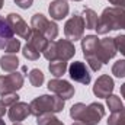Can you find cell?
Returning <instances> with one entry per match:
<instances>
[{"label": "cell", "mask_w": 125, "mask_h": 125, "mask_svg": "<svg viewBox=\"0 0 125 125\" xmlns=\"http://www.w3.org/2000/svg\"><path fill=\"white\" fill-rule=\"evenodd\" d=\"M28 41V44L31 45V47H33L38 52H42L45 48H47V45H48V39L42 35V33H39V32H36V31H33L32 29L31 32V35H29V38L26 39Z\"/></svg>", "instance_id": "obj_16"}, {"label": "cell", "mask_w": 125, "mask_h": 125, "mask_svg": "<svg viewBox=\"0 0 125 125\" xmlns=\"http://www.w3.org/2000/svg\"><path fill=\"white\" fill-rule=\"evenodd\" d=\"M70 116L74 121H80L86 125H97L105 116V108L97 102L90 103L89 106L84 103H76L70 109Z\"/></svg>", "instance_id": "obj_2"}, {"label": "cell", "mask_w": 125, "mask_h": 125, "mask_svg": "<svg viewBox=\"0 0 125 125\" xmlns=\"http://www.w3.org/2000/svg\"><path fill=\"white\" fill-rule=\"evenodd\" d=\"M84 21L82 18V15L79 13H74L64 25V35L68 41L71 42H76V41H80L83 38V33H84Z\"/></svg>", "instance_id": "obj_6"}, {"label": "cell", "mask_w": 125, "mask_h": 125, "mask_svg": "<svg viewBox=\"0 0 125 125\" xmlns=\"http://www.w3.org/2000/svg\"><path fill=\"white\" fill-rule=\"evenodd\" d=\"M82 18H83V21H84L86 29H94V28H96L99 18H97V13L94 12L93 9L86 7V9L83 10V13H82Z\"/></svg>", "instance_id": "obj_19"}, {"label": "cell", "mask_w": 125, "mask_h": 125, "mask_svg": "<svg viewBox=\"0 0 125 125\" xmlns=\"http://www.w3.org/2000/svg\"><path fill=\"white\" fill-rule=\"evenodd\" d=\"M28 79H29V83H31L33 87H39V86H42V83H44V80H45V76H44V73H42L41 70L33 68V70L29 71Z\"/></svg>", "instance_id": "obj_21"}, {"label": "cell", "mask_w": 125, "mask_h": 125, "mask_svg": "<svg viewBox=\"0 0 125 125\" xmlns=\"http://www.w3.org/2000/svg\"><path fill=\"white\" fill-rule=\"evenodd\" d=\"M1 102H3L6 106H12V105H15V103L19 102V94L16 93V92L1 94Z\"/></svg>", "instance_id": "obj_28"}, {"label": "cell", "mask_w": 125, "mask_h": 125, "mask_svg": "<svg viewBox=\"0 0 125 125\" xmlns=\"http://www.w3.org/2000/svg\"><path fill=\"white\" fill-rule=\"evenodd\" d=\"M0 125H6V124H4V121L1 119V116H0Z\"/></svg>", "instance_id": "obj_35"}, {"label": "cell", "mask_w": 125, "mask_h": 125, "mask_svg": "<svg viewBox=\"0 0 125 125\" xmlns=\"http://www.w3.org/2000/svg\"><path fill=\"white\" fill-rule=\"evenodd\" d=\"M31 28L42 33L48 41H54L58 36V26L55 22L47 19L42 13H35L31 19Z\"/></svg>", "instance_id": "obj_5"}, {"label": "cell", "mask_w": 125, "mask_h": 125, "mask_svg": "<svg viewBox=\"0 0 125 125\" xmlns=\"http://www.w3.org/2000/svg\"><path fill=\"white\" fill-rule=\"evenodd\" d=\"M71 125H86V124H83V122H80V121H76L74 124H71Z\"/></svg>", "instance_id": "obj_34"}, {"label": "cell", "mask_w": 125, "mask_h": 125, "mask_svg": "<svg viewBox=\"0 0 125 125\" xmlns=\"http://www.w3.org/2000/svg\"><path fill=\"white\" fill-rule=\"evenodd\" d=\"M12 38H13V31H12V28L9 26L7 21H6L3 16H0V50H4L7 41L12 39Z\"/></svg>", "instance_id": "obj_18"}, {"label": "cell", "mask_w": 125, "mask_h": 125, "mask_svg": "<svg viewBox=\"0 0 125 125\" xmlns=\"http://www.w3.org/2000/svg\"><path fill=\"white\" fill-rule=\"evenodd\" d=\"M114 87H115L114 79H112L109 74H102V76H100V77H97V80L94 82L93 93H94L96 97L106 99L108 96H111V94H112Z\"/></svg>", "instance_id": "obj_12"}, {"label": "cell", "mask_w": 125, "mask_h": 125, "mask_svg": "<svg viewBox=\"0 0 125 125\" xmlns=\"http://www.w3.org/2000/svg\"><path fill=\"white\" fill-rule=\"evenodd\" d=\"M68 74L71 77V80L82 83V84H89L92 82V74L87 70L86 64L82 61H74L70 64L68 67Z\"/></svg>", "instance_id": "obj_11"}, {"label": "cell", "mask_w": 125, "mask_h": 125, "mask_svg": "<svg viewBox=\"0 0 125 125\" xmlns=\"http://www.w3.org/2000/svg\"><path fill=\"white\" fill-rule=\"evenodd\" d=\"M74 1H82V0H74Z\"/></svg>", "instance_id": "obj_38"}, {"label": "cell", "mask_w": 125, "mask_h": 125, "mask_svg": "<svg viewBox=\"0 0 125 125\" xmlns=\"http://www.w3.org/2000/svg\"><path fill=\"white\" fill-rule=\"evenodd\" d=\"M64 103L65 100L57 94H41L29 103L31 115L38 118L44 114H58L64 109Z\"/></svg>", "instance_id": "obj_3"}, {"label": "cell", "mask_w": 125, "mask_h": 125, "mask_svg": "<svg viewBox=\"0 0 125 125\" xmlns=\"http://www.w3.org/2000/svg\"><path fill=\"white\" fill-rule=\"evenodd\" d=\"M48 90L61 97L62 100H68L74 96V86H71L68 82L60 80V79H52L48 82Z\"/></svg>", "instance_id": "obj_9"}, {"label": "cell", "mask_w": 125, "mask_h": 125, "mask_svg": "<svg viewBox=\"0 0 125 125\" xmlns=\"http://www.w3.org/2000/svg\"><path fill=\"white\" fill-rule=\"evenodd\" d=\"M3 7V0H0V9Z\"/></svg>", "instance_id": "obj_36"}, {"label": "cell", "mask_w": 125, "mask_h": 125, "mask_svg": "<svg viewBox=\"0 0 125 125\" xmlns=\"http://www.w3.org/2000/svg\"><path fill=\"white\" fill-rule=\"evenodd\" d=\"M70 12V6L65 0H54L48 6V13L51 19L54 21H62Z\"/></svg>", "instance_id": "obj_15"}, {"label": "cell", "mask_w": 125, "mask_h": 125, "mask_svg": "<svg viewBox=\"0 0 125 125\" xmlns=\"http://www.w3.org/2000/svg\"><path fill=\"white\" fill-rule=\"evenodd\" d=\"M121 94H122V97L125 99V83L121 86Z\"/></svg>", "instance_id": "obj_33"}, {"label": "cell", "mask_w": 125, "mask_h": 125, "mask_svg": "<svg viewBox=\"0 0 125 125\" xmlns=\"http://www.w3.org/2000/svg\"><path fill=\"white\" fill-rule=\"evenodd\" d=\"M48 70H50V73H51L55 79H58V77H61L62 74L67 71V61H62V60L51 61L50 65H48Z\"/></svg>", "instance_id": "obj_20"}, {"label": "cell", "mask_w": 125, "mask_h": 125, "mask_svg": "<svg viewBox=\"0 0 125 125\" xmlns=\"http://www.w3.org/2000/svg\"><path fill=\"white\" fill-rule=\"evenodd\" d=\"M7 115H9V119H10L13 124L21 122V121L26 119V118L31 115L29 105H28V103H25V102H18V103H15V105H12V106H10V109H9Z\"/></svg>", "instance_id": "obj_14"}, {"label": "cell", "mask_w": 125, "mask_h": 125, "mask_svg": "<svg viewBox=\"0 0 125 125\" xmlns=\"http://www.w3.org/2000/svg\"><path fill=\"white\" fill-rule=\"evenodd\" d=\"M106 105H108V108H109L111 112H119V111L124 108L121 97L116 96V94H111V96H108V97H106Z\"/></svg>", "instance_id": "obj_22"}, {"label": "cell", "mask_w": 125, "mask_h": 125, "mask_svg": "<svg viewBox=\"0 0 125 125\" xmlns=\"http://www.w3.org/2000/svg\"><path fill=\"white\" fill-rule=\"evenodd\" d=\"M0 67L6 73H13L19 67V58L15 54H6L0 58Z\"/></svg>", "instance_id": "obj_17"}, {"label": "cell", "mask_w": 125, "mask_h": 125, "mask_svg": "<svg viewBox=\"0 0 125 125\" xmlns=\"http://www.w3.org/2000/svg\"><path fill=\"white\" fill-rule=\"evenodd\" d=\"M97 35H106L111 31L125 29V9L122 7H106L96 25Z\"/></svg>", "instance_id": "obj_1"}, {"label": "cell", "mask_w": 125, "mask_h": 125, "mask_svg": "<svg viewBox=\"0 0 125 125\" xmlns=\"http://www.w3.org/2000/svg\"><path fill=\"white\" fill-rule=\"evenodd\" d=\"M118 50H116V45H115V39L114 38H103L99 41V45H97V51H96V57L97 60L102 62V64H106L109 62V60H112L115 55H116Z\"/></svg>", "instance_id": "obj_8"}, {"label": "cell", "mask_w": 125, "mask_h": 125, "mask_svg": "<svg viewBox=\"0 0 125 125\" xmlns=\"http://www.w3.org/2000/svg\"><path fill=\"white\" fill-rule=\"evenodd\" d=\"M6 21H7L9 26L12 28L13 33L19 35L23 39H28L29 38V35H31V32H32V28L28 26V23L22 19L21 15H18V13H9L6 16Z\"/></svg>", "instance_id": "obj_10"}, {"label": "cell", "mask_w": 125, "mask_h": 125, "mask_svg": "<svg viewBox=\"0 0 125 125\" xmlns=\"http://www.w3.org/2000/svg\"><path fill=\"white\" fill-rule=\"evenodd\" d=\"M36 124L38 125H64L57 116H54V114H44V115L38 116L36 118Z\"/></svg>", "instance_id": "obj_23"}, {"label": "cell", "mask_w": 125, "mask_h": 125, "mask_svg": "<svg viewBox=\"0 0 125 125\" xmlns=\"http://www.w3.org/2000/svg\"><path fill=\"white\" fill-rule=\"evenodd\" d=\"M23 74L19 71H13L6 76H0V94L12 93L23 87Z\"/></svg>", "instance_id": "obj_7"}, {"label": "cell", "mask_w": 125, "mask_h": 125, "mask_svg": "<svg viewBox=\"0 0 125 125\" xmlns=\"http://www.w3.org/2000/svg\"><path fill=\"white\" fill-rule=\"evenodd\" d=\"M115 39V45H116V50L125 57V35H118Z\"/></svg>", "instance_id": "obj_29"}, {"label": "cell", "mask_w": 125, "mask_h": 125, "mask_svg": "<svg viewBox=\"0 0 125 125\" xmlns=\"http://www.w3.org/2000/svg\"><path fill=\"white\" fill-rule=\"evenodd\" d=\"M6 108H7V106H6V105L0 100V116H3V115L6 114Z\"/></svg>", "instance_id": "obj_32"}, {"label": "cell", "mask_w": 125, "mask_h": 125, "mask_svg": "<svg viewBox=\"0 0 125 125\" xmlns=\"http://www.w3.org/2000/svg\"><path fill=\"white\" fill-rule=\"evenodd\" d=\"M55 44V58L57 60H62V61H68L74 57L76 54V48L74 44L68 39H58L54 41Z\"/></svg>", "instance_id": "obj_13"}, {"label": "cell", "mask_w": 125, "mask_h": 125, "mask_svg": "<svg viewBox=\"0 0 125 125\" xmlns=\"http://www.w3.org/2000/svg\"><path fill=\"white\" fill-rule=\"evenodd\" d=\"M13 125H22V124H19V122H16V124H13Z\"/></svg>", "instance_id": "obj_37"}, {"label": "cell", "mask_w": 125, "mask_h": 125, "mask_svg": "<svg viewBox=\"0 0 125 125\" xmlns=\"http://www.w3.org/2000/svg\"><path fill=\"white\" fill-rule=\"evenodd\" d=\"M22 54H23V57H25L26 60H29V61H36V60L39 58V52H38L33 47H31L28 42H26V45L22 48Z\"/></svg>", "instance_id": "obj_25"}, {"label": "cell", "mask_w": 125, "mask_h": 125, "mask_svg": "<svg viewBox=\"0 0 125 125\" xmlns=\"http://www.w3.org/2000/svg\"><path fill=\"white\" fill-rule=\"evenodd\" d=\"M108 125H125V108L119 112H112V115L108 118Z\"/></svg>", "instance_id": "obj_24"}, {"label": "cell", "mask_w": 125, "mask_h": 125, "mask_svg": "<svg viewBox=\"0 0 125 125\" xmlns=\"http://www.w3.org/2000/svg\"><path fill=\"white\" fill-rule=\"evenodd\" d=\"M19 50H21V41L16 39V38L9 39L7 44H6V47H4V52L6 54H16Z\"/></svg>", "instance_id": "obj_27"}, {"label": "cell", "mask_w": 125, "mask_h": 125, "mask_svg": "<svg viewBox=\"0 0 125 125\" xmlns=\"http://www.w3.org/2000/svg\"><path fill=\"white\" fill-rule=\"evenodd\" d=\"M82 41V50H83V55L86 57L87 64L90 65L92 71H99L102 68V62L97 60L96 57V51H97V45H99V38L97 35H86L84 38L80 39Z\"/></svg>", "instance_id": "obj_4"}, {"label": "cell", "mask_w": 125, "mask_h": 125, "mask_svg": "<svg viewBox=\"0 0 125 125\" xmlns=\"http://www.w3.org/2000/svg\"><path fill=\"white\" fill-rule=\"evenodd\" d=\"M21 9H29L32 6V3H33V0H13Z\"/></svg>", "instance_id": "obj_30"}, {"label": "cell", "mask_w": 125, "mask_h": 125, "mask_svg": "<svg viewBox=\"0 0 125 125\" xmlns=\"http://www.w3.org/2000/svg\"><path fill=\"white\" fill-rule=\"evenodd\" d=\"M112 74L118 79L125 77V60H118L112 65Z\"/></svg>", "instance_id": "obj_26"}, {"label": "cell", "mask_w": 125, "mask_h": 125, "mask_svg": "<svg viewBox=\"0 0 125 125\" xmlns=\"http://www.w3.org/2000/svg\"><path fill=\"white\" fill-rule=\"evenodd\" d=\"M111 4H114V7H122L125 9V0H108Z\"/></svg>", "instance_id": "obj_31"}]
</instances>
